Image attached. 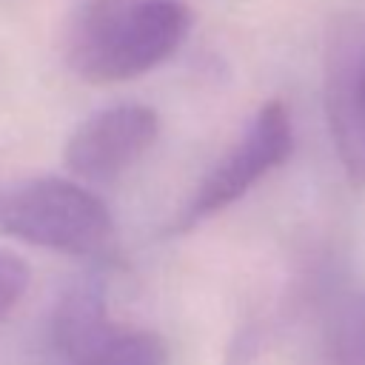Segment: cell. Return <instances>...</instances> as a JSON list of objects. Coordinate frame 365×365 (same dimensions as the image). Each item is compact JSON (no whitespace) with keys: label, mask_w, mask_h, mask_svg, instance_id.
I'll list each match as a JSON object with an SVG mask.
<instances>
[{"label":"cell","mask_w":365,"mask_h":365,"mask_svg":"<svg viewBox=\"0 0 365 365\" xmlns=\"http://www.w3.org/2000/svg\"><path fill=\"white\" fill-rule=\"evenodd\" d=\"M188 31L191 9L182 0L80 3L66 31V63L94 86L128 83L177 54Z\"/></svg>","instance_id":"1"},{"label":"cell","mask_w":365,"mask_h":365,"mask_svg":"<svg viewBox=\"0 0 365 365\" xmlns=\"http://www.w3.org/2000/svg\"><path fill=\"white\" fill-rule=\"evenodd\" d=\"M0 234L57 254L100 259L114 245V220L83 182L31 177L0 182Z\"/></svg>","instance_id":"2"},{"label":"cell","mask_w":365,"mask_h":365,"mask_svg":"<svg viewBox=\"0 0 365 365\" xmlns=\"http://www.w3.org/2000/svg\"><path fill=\"white\" fill-rule=\"evenodd\" d=\"M48 339L66 365H168V342L108 314L100 277H83L63 288L48 317Z\"/></svg>","instance_id":"3"},{"label":"cell","mask_w":365,"mask_h":365,"mask_svg":"<svg viewBox=\"0 0 365 365\" xmlns=\"http://www.w3.org/2000/svg\"><path fill=\"white\" fill-rule=\"evenodd\" d=\"M294 151V120L282 100L262 103L245 123L231 148L202 174L191 197L174 214L168 231L185 234L222 214L277 171Z\"/></svg>","instance_id":"4"},{"label":"cell","mask_w":365,"mask_h":365,"mask_svg":"<svg viewBox=\"0 0 365 365\" xmlns=\"http://www.w3.org/2000/svg\"><path fill=\"white\" fill-rule=\"evenodd\" d=\"M322 97L336 160L351 182H365V17H336L325 40Z\"/></svg>","instance_id":"5"},{"label":"cell","mask_w":365,"mask_h":365,"mask_svg":"<svg viewBox=\"0 0 365 365\" xmlns=\"http://www.w3.org/2000/svg\"><path fill=\"white\" fill-rule=\"evenodd\" d=\"M160 117L143 103H117L86 117L66 140V168L83 182H114L157 143Z\"/></svg>","instance_id":"6"},{"label":"cell","mask_w":365,"mask_h":365,"mask_svg":"<svg viewBox=\"0 0 365 365\" xmlns=\"http://www.w3.org/2000/svg\"><path fill=\"white\" fill-rule=\"evenodd\" d=\"M331 351L336 365H365V291L348 294L331 317Z\"/></svg>","instance_id":"7"},{"label":"cell","mask_w":365,"mask_h":365,"mask_svg":"<svg viewBox=\"0 0 365 365\" xmlns=\"http://www.w3.org/2000/svg\"><path fill=\"white\" fill-rule=\"evenodd\" d=\"M29 282H31V271L26 259H20L14 251L0 248V325L11 314V308L23 299Z\"/></svg>","instance_id":"8"},{"label":"cell","mask_w":365,"mask_h":365,"mask_svg":"<svg viewBox=\"0 0 365 365\" xmlns=\"http://www.w3.org/2000/svg\"><path fill=\"white\" fill-rule=\"evenodd\" d=\"M83 3H103V0H83Z\"/></svg>","instance_id":"9"}]
</instances>
